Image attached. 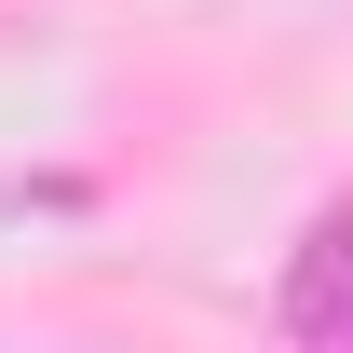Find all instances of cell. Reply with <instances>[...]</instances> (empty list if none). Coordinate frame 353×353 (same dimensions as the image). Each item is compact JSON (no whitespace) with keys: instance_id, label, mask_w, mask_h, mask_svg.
Instances as JSON below:
<instances>
[{"instance_id":"obj_1","label":"cell","mask_w":353,"mask_h":353,"mask_svg":"<svg viewBox=\"0 0 353 353\" xmlns=\"http://www.w3.org/2000/svg\"><path fill=\"white\" fill-rule=\"evenodd\" d=\"M272 312H285V340L353 353V204H326V218L285 245V285H272Z\"/></svg>"}]
</instances>
